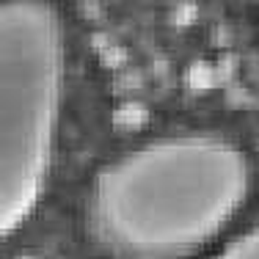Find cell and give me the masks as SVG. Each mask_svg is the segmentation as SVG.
Wrapping results in <instances>:
<instances>
[{"instance_id": "obj_1", "label": "cell", "mask_w": 259, "mask_h": 259, "mask_svg": "<svg viewBox=\"0 0 259 259\" xmlns=\"http://www.w3.org/2000/svg\"><path fill=\"white\" fill-rule=\"evenodd\" d=\"M251 193V163L209 133L152 138L108 160L89 185L85 218L127 259H177L212 243Z\"/></svg>"}, {"instance_id": "obj_2", "label": "cell", "mask_w": 259, "mask_h": 259, "mask_svg": "<svg viewBox=\"0 0 259 259\" xmlns=\"http://www.w3.org/2000/svg\"><path fill=\"white\" fill-rule=\"evenodd\" d=\"M66 91V30L50 0H0V240L47 190Z\"/></svg>"}, {"instance_id": "obj_3", "label": "cell", "mask_w": 259, "mask_h": 259, "mask_svg": "<svg viewBox=\"0 0 259 259\" xmlns=\"http://www.w3.org/2000/svg\"><path fill=\"white\" fill-rule=\"evenodd\" d=\"M209 259H259V221L240 234H234L224 248H218Z\"/></svg>"}]
</instances>
